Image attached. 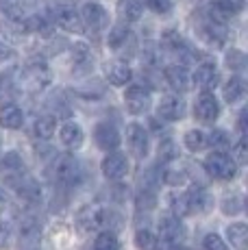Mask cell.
I'll use <instances>...</instances> for the list:
<instances>
[{
  "mask_svg": "<svg viewBox=\"0 0 248 250\" xmlns=\"http://www.w3.org/2000/svg\"><path fill=\"white\" fill-rule=\"evenodd\" d=\"M26 172V166L22 161V157L18 155L16 150H7L0 155V174L4 179H11V176H18V174H24Z\"/></svg>",
  "mask_w": 248,
  "mask_h": 250,
  "instance_id": "d6986e66",
  "label": "cell"
},
{
  "mask_svg": "<svg viewBox=\"0 0 248 250\" xmlns=\"http://www.w3.org/2000/svg\"><path fill=\"white\" fill-rule=\"evenodd\" d=\"M170 207H172L174 211V218H183V215H189V205H187V196L183 194H174L172 198H170Z\"/></svg>",
  "mask_w": 248,
  "mask_h": 250,
  "instance_id": "8d00e7d4",
  "label": "cell"
},
{
  "mask_svg": "<svg viewBox=\"0 0 248 250\" xmlns=\"http://www.w3.org/2000/svg\"><path fill=\"white\" fill-rule=\"evenodd\" d=\"M7 205V194H4V189L0 187V207H4Z\"/></svg>",
  "mask_w": 248,
  "mask_h": 250,
  "instance_id": "c3c4849f",
  "label": "cell"
},
{
  "mask_svg": "<svg viewBox=\"0 0 248 250\" xmlns=\"http://www.w3.org/2000/svg\"><path fill=\"white\" fill-rule=\"evenodd\" d=\"M59 139H61V144H63L65 148L76 150V148L83 146L85 133H83V128H81L76 122H65L63 126H61V131H59Z\"/></svg>",
  "mask_w": 248,
  "mask_h": 250,
  "instance_id": "cb8c5ba5",
  "label": "cell"
},
{
  "mask_svg": "<svg viewBox=\"0 0 248 250\" xmlns=\"http://www.w3.org/2000/svg\"><path fill=\"white\" fill-rule=\"evenodd\" d=\"M128 37H131V31H128V26L126 24H116V26L109 31V35H107V44L109 48H113V50H120V48L128 42Z\"/></svg>",
  "mask_w": 248,
  "mask_h": 250,
  "instance_id": "83f0119b",
  "label": "cell"
},
{
  "mask_svg": "<svg viewBox=\"0 0 248 250\" xmlns=\"http://www.w3.org/2000/svg\"><path fill=\"white\" fill-rule=\"evenodd\" d=\"M135 244L140 250H161V242L155 233H150L148 229H140L135 233Z\"/></svg>",
  "mask_w": 248,
  "mask_h": 250,
  "instance_id": "f546056e",
  "label": "cell"
},
{
  "mask_svg": "<svg viewBox=\"0 0 248 250\" xmlns=\"http://www.w3.org/2000/svg\"><path fill=\"white\" fill-rule=\"evenodd\" d=\"M124 103H126L128 111L140 115L150 109V91L144 85H131L126 89V94H124Z\"/></svg>",
  "mask_w": 248,
  "mask_h": 250,
  "instance_id": "7c38bea8",
  "label": "cell"
},
{
  "mask_svg": "<svg viewBox=\"0 0 248 250\" xmlns=\"http://www.w3.org/2000/svg\"><path fill=\"white\" fill-rule=\"evenodd\" d=\"M94 139H96L98 146L107 152H113L118 146H120V133H118V128L109 122H100L98 126L94 128Z\"/></svg>",
  "mask_w": 248,
  "mask_h": 250,
  "instance_id": "2e32d148",
  "label": "cell"
},
{
  "mask_svg": "<svg viewBox=\"0 0 248 250\" xmlns=\"http://www.w3.org/2000/svg\"><path fill=\"white\" fill-rule=\"evenodd\" d=\"M227 237H228V242H231V246H233V248L244 250L246 239H248V227H246L244 222H235V224H231V227L227 229Z\"/></svg>",
  "mask_w": 248,
  "mask_h": 250,
  "instance_id": "4316f807",
  "label": "cell"
},
{
  "mask_svg": "<svg viewBox=\"0 0 248 250\" xmlns=\"http://www.w3.org/2000/svg\"><path fill=\"white\" fill-rule=\"evenodd\" d=\"M244 94H246V85L240 76H231V79L224 83V100H227L228 104L240 103V100L244 98Z\"/></svg>",
  "mask_w": 248,
  "mask_h": 250,
  "instance_id": "484cf974",
  "label": "cell"
},
{
  "mask_svg": "<svg viewBox=\"0 0 248 250\" xmlns=\"http://www.w3.org/2000/svg\"><path fill=\"white\" fill-rule=\"evenodd\" d=\"M48 109L52 111L50 118H68L70 115V107L65 104V100H61V98H52L48 103Z\"/></svg>",
  "mask_w": 248,
  "mask_h": 250,
  "instance_id": "60d3db41",
  "label": "cell"
},
{
  "mask_svg": "<svg viewBox=\"0 0 248 250\" xmlns=\"http://www.w3.org/2000/svg\"><path fill=\"white\" fill-rule=\"evenodd\" d=\"M126 142H128V148L131 152L137 157V159H144L150 150V135L142 124H128L126 126Z\"/></svg>",
  "mask_w": 248,
  "mask_h": 250,
  "instance_id": "9c48e42d",
  "label": "cell"
},
{
  "mask_svg": "<svg viewBox=\"0 0 248 250\" xmlns=\"http://www.w3.org/2000/svg\"><path fill=\"white\" fill-rule=\"evenodd\" d=\"M52 18H55L57 26L61 31H68V33H83V22H81L79 11L68 2H61L52 9Z\"/></svg>",
  "mask_w": 248,
  "mask_h": 250,
  "instance_id": "52a82bcc",
  "label": "cell"
},
{
  "mask_svg": "<svg viewBox=\"0 0 248 250\" xmlns=\"http://www.w3.org/2000/svg\"><path fill=\"white\" fill-rule=\"evenodd\" d=\"M137 209H146V211H150L152 207H155L157 203V196H155V191L152 189H140V194H137Z\"/></svg>",
  "mask_w": 248,
  "mask_h": 250,
  "instance_id": "f35d334b",
  "label": "cell"
},
{
  "mask_svg": "<svg viewBox=\"0 0 248 250\" xmlns=\"http://www.w3.org/2000/svg\"><path fill=\"white\" fill-rule=\"evenodd\" d=\"M94 250H120V242H118L116 233H109V230L98 233L96 242H94Z\"/></svg>",
  "mask_w": 248,
  "mask_h": 250,
  "instance_id": "e575fe53",
  "label": "cell"
},
{
  "mask_svg": "<svg viewBox=\"0 0 248 250\" xmlns=\"http://www.w3.org/2000/svg\"><path fill=\"white\" fill-rule=\"evenodd\" d=\"M9 187H13L16 189V194L20 196V198L28 200V203H37V200L41 198V187L37 185V181L33 179V176H28L26 172L24 174H18V176H11V179H4Z\"/></svg>",
  "mask_w": 248,
  "mask_h": 250,
  "instance_id": "ba28073f",
  "label": "cell"
},
{
  "mask_svg": "<svg viewBox=\"0 0 248 250\" xmlns=\"http://www.w3.org/2000/svg\"><path fill=\"white\" fill-rule=\"evenodd\" d=\"M100 170H103L104 179L122 181L124 176L128 174V159H126V155H122V152H109V155L103 159Z\"/></svg>",
  "mask_w": 248,
  "mask_h": 250,
  "instance_id": "30bf717a",
  "label": "cell"
},
{
  "mask_svg": "<svg viewBox=\"0 0 248 250\" xmlns=\"http://www.w3.org/2000/svg\"><path fill=\"white\" fill-rule=\"evenodd\" d=\"M185 146L192 152H198L203 148H207V133L198 131V128H192V131L185 133Z\"/></svg>",
  "mask_w": 248,
  "mask_h": 250,
  "instance_id": "d6a6232c",
  "label": "cell"
},
{
  "mask_svg": "<svg viewBox=\"0 0 248 250\" xmlns=\"http://www.w3.org/2000/svg\"><path fill=\"white\" fill-rule=\"evenodd\" d=\"M104 74H107L109 83L116 85V87H124V85L131 83V79H133L131 65L124 63V61H111V63H107Z\"/></svg>",
  "mask_w": 248,
  "mask_h": 250,
  "instance_id": "ffe728a7",
  "label": "cell"
},
{
  "mask_svg": "<svg viewBox=\"0 0 248 250\" xmlns=\"http://www.w3.org/2000/svg\"><path fill=\"white\" fill-rule=\"evenodd\" d=\"M13 57V48L7 44V42H2L0 40V61H7V59H11Z\"/></svg>",
  "mask_w": 248,
  "mask_h": 250,
  "instance_id": "bcb514c9",
  "label": "cell"
},
{
  "mask_svg": "<svg viewBox=\"0 0 248 250\" xmlns=\"http://www.w3.org/2000/svg\"><path fill=\"white\" fill-rule=\"evenodd\" d=\"M55 128H57V122L55 118H50V115H41V118L35 120V124H33V133H35L37 139H50L55 135Z\"/></svg>",
  "mask_w": 248,
  "mask_h": 250,
  "instance_id": "f1b7e54d",
  "label": "cell"
},
{
  "mask_svg": "<svg viewBox=\"0 0 248 250\" xmlns=\"http://www.w3.org/2000/svg\"><path fill=\"white\" fill-rule=\"evenodd\" d=\"M187 196V205H189V213H207L213 207V196L205 189L203 185H194L185 191Z\"/></svg>",
  "mask_w": 248,
  "mask_h": 250,
  "instance_id": "9a60e30c",
  "label": "cell"
},
{
  "mask_svg": "<svg viewBox=\"0 0 248 250\" xmlns=\"http://www.w3.org/2000/svg\"><path fill=\"white\" fill-rule=\"evenodd\" d=\"M203 250H228V246L218 233H209L203 239Z\"/></svg>",
  "mask_w": 248,
  "mask_h": 250,
  "instance_id": "ab89813d",
  "label": "cell"
},
{
  "mask_svg": "<svg viewBox=\"0 0 248 250\" xmlns=\"http://www.w3.org/2000/svg\"><path fill=\"white\" fill-rule=\"evenodd\" d=\"M11 94H37L50 83V70L44 63H28L26 68L9 72Z\"/></svg>",
  "mask_w": 248,
  "mask_h": 250,
  "instance_id": "6da1fadb",
  "label": "cell"
},
{
  "mask_svg": "<svg viewBox=\"0 0 248 250\" xmlns=\"http://www.w3.org/2000/svg\"><path fill=\"white\" fill-rule=\"evenodd\" d=\"M148 7L157 13H170L172 11V0H148Z\"/></svg>",
  "mask_w": 248,
  "mask_h": 250,
  "instance_id": "ee69618b",
  "label": "cell"
},
{
  "mask_svg": "<svg viewBox=\"0 0 248 250\" xmlns=\"http://www.w3.org/2000/svg\"><path fill=\"white\" fill-rule=\"evenodd\" d=\"M159 242H165V244H181L185 239V227L183 222H181L179 218H174V215H168V218H161L159 222Z\"/></svg>",
  "mask_w": 248,
  "mask_h": 250,
  "instance_id": "4fadbf2b",
  "label": "cell"
},
{
  "mask_svg": "<svg viewBox=\"0 0 248 250\" xmlns=\"http://www.w3.org/2000/svg\"><path fill=\"white\" fill-rule=\"evenodd\" d=\"M244 211V198L240 194H233V196H227L222 200V213L224 215H237Z\"/></svg>",
  "mask_w": 248,
  "mask_h": 250,
  "instance_id": "d590c367",
  "label": "cell"
},
{
  "mask_svg": "<svg viewBox=\"0 0 248 250\" xmlns=\"http://www.w3.org/2000/svg\"><path fill=\"white\" fill-rule=\"evenodd\" d=\"M0 11L4 13V16L9 18L11 22H22L24 20V11H22V4L20 0H0Z\"/></svg>",
  "mask_w": 248,
  "mask_h": 250,
  "instance_id": "4dcf8cb0",
  "label": "cell"
},
{
  "mask_svg": "<svg viewBox=\"0 0 248 250\" xmlns=\"http://www.w3.org/2000/svg\"><path fill=\"white\" fill-rule=\"evenodd\" d=\"M157 115L165 122H176V120L185 118V100H181L179 96H164L157 104Z\"/></svg>",
  "mask_w": 248,
  "mask_h": 250,
  "instance_id": "5bb4252c",
  "label": "cell"
},
{
  "mask_svg": "<svg viewBox=\"0 0 248 250\" xmlns=\"http://www.w3.org/2000/svg\"><path fill=\"white\" fill-rule=\"evenodd\" d=\"M122 218L116 213L113 209H109V207H100V205H87L81 209L79 213V227L85 230V233H89V230H109V233H113L111 229L120 227Z\"/></svg>",
  "mask_w": 248,
  "mask_h": 250,
  "instance_id": "7a4b0ae2",
  "label": "cell"
},
{
  "mask_svg": "<svg viewBox=\"0 0 248 250\" xmlns=\"http://www.w3.org/2000/svg\"><path fill=\"white\" fill-rule=\"evenodd\" d=\"M227 63H228V68L231 70H242L246 65V57L242 55L240 50H231L227 55Z\"/></svg>",
  "mask_w": 248,
  "mask_h": 250,
  "instance_id": "7bdbcfd3",
  "label": "cell"
},
{
  "mask_svg": "<svg viewBox=\"0 0 248 250\" xmlns=\"http://www.w3.org/2000/svg\"><path fill=\"white\" fill-rule=\"evenodd\" d=\"M70 48H72V63L76 68L89 70V65H92V52H89V48L85 44H74Z\"/></svg>",
  "mask_w": 248,
  "mask_h": 250,
  "instance_id": "1f68e13d",
  "label": "cell"
},
{
  "mask_svg": "<svg viewBox=\"0 0 248 250\" xmlns=\"http://www.w3.org/2000/svg\"><path fill=\"white\" fill-rule=\"evenodd\" d=\"M237 126H240V133H242V139L246 135V111L240 113V120H237Z\"/></svg>",
  "mask_w": 248,
  "mask_h": 250,
  "instance_id": "7dc6e473",
  "label": "cell"
},
{
  "mask_svg": "<svg viewBox=\"0 0 248 250\" xmlns=\"http://www.w3.org/2000/svg\"><path fill=\"white\" fill-rule=\"evenodd\" d=\"M205 170L209 172V176L218 181H231L237 174V166L227 152H211V155L205 159Z\"/></svg>",
  "mask_w": 248,
  "mask_h": 250,
  "instance_id": "277c9868",
  "label": "cell"
},
{
  "mask_svg": "<svg viewBox=\"0 0 248 250\" xmlns=\"http://www.w3.org/2000/svg\"><path fill=\"white\" fill-rule=\"evenodd\" d=\"M200 35H203V40L209 46H224V42H227V28H224V24H218L207 18L203 22V26H200Z\"/></svg>",
  "mask_w": 248,
  "mask_h": 250,
  "instance_id": "603a6c76",
  "label": "cell"
},
{
  "mask_svg": "<svg viewBox=\"0 0 248 250\" xmlns=\"http://www.w3.org/2000/svg\"><path fill=\"white\" fill-rule=\"evenodd\" d=\"M242 9V0H216V2L209 7V20L224 24L228 18H233L237 11Z\"/></svg>",
  "mask_w": 248,
  "mask_h": 250,
  "instance_id": "ac0fdd59",
  "label": "cell"
},
{
  "mask_svg": "<svg viewBox=\"0 0 248 250\" xmlns=\"http://www.w3.org/2000/svg\"><path fill=\"white\" fill-rule=\"evenodd\" d=\"M233 161H235V166H240V163H246V159H248V152H246V142L244 139H240V142L235 144V146H233V152L231 155Z\"/></svg>",
  "mask_w": 248,
  "mask_h": 250,
  "instance_id": "b9f144b4",
  "label": "cell"
},
{
  "mask_svg": "<svg viewBox=\"0 0 248 250\" xmlns=\"http://www.w3.org/2000/svg\"><path fill=\"white\" fill-rule=\"evenodd\" d=\"M118 13L124 22H137L144 13V0H120L118 2Z\"/></svg>",
  "mask_w": 248,
  "mask_h": 250,
  "instance_id": "d4e9b609",
  "label": "cell"
},
{
  "mask_svg": "<svg viewBox=\"0 0 248 250\" xmlns=\"http://www.w3.org/2000/svg\"><path fill=\"white\" fill-rule=\"evenodd\" d=\"M192 81L203 91H207V94H213V89L218 87V81H220L216 61L209 59V57H200V59L196 61V70H194Z\"/></svg>",
  "mask_w": 248,
  "mask_h": 250,
  "instance_id": "5b68a950",
  "label": "cell"
},
{
  "mask_svg": "<svg viewBox=\"0 0 248 250\" xmlns=\"http://www.w3.org/2000/svg\"><path fill=\"white\" fill-rule=\"evenodd\" d=\"M161 181H164L165 185L179 187V185H183V183L187 181V172L181 170V167H165V170L161 172Z\"/></svg>",
  "mask_w": 248,
  "mask_h": 250,
  "instance_id": "836d02e7",
  "label": "cell"
},
{
  "mask_svg": "<svg viewBox=\"0 0 248 250\" xmlns=\"http://www.w3.org/2000/svg\"><path fill=\"white\" fill-rule=\"evenodd\" d=\"M164 74H165V83L174 91H187L192 87V76H189L185 65H181V63L168 65V68L164 70Z\"/></svg>",
  "mask_w": 248,
  "mask_h": 250,
  "instance_id": "e0dca14e",
  "label": "cell"
},
{
  "mask_svg": "<svg viewBox=\"0 0 248 250\" xmlns=\"http://www.w3.org/2000/svg\"><path fill=\"white\" fill-rule=\"evenodd\" d=\"M20 242L26 244V246H33V244L40 242L41 237V224L35 215H24L20 220Z\"/></svg>",
  "mask_w": 248,
  "mask_h": 250,
  "instance_id": "44dd1931",
  "label": "cell"
},
{
  "mask_svg": "<svg viewBox=\"0 0 248 250\" xmlns=\"http://www.w3.org/2000/svg\"><path fill=\"white\" fill-rule=\"evenodd\" d=\"M172 250H189V248L183 246V244H176V246H172Z\"/></svg>",
  "mask_w": 248,
  "mask_h": 250,
  "instance_id": "681fc988",
  "label": "cell"
},
{
  "mask_svg": "<svg viewBox=\"0 0 248 250\" xmlns=\"http://www.w3.org/2000/svg\"><path fill=\"white\" fill-rule=\"evenodd\" d=\"M79 16L81 22H83V28H87L89 33L104 31L109 24V13L100 2H85L83 9L79 11Z\"/></svg>",
  "mask_w": 248,
  "mask_h": 250,
  "instance_id": "8992f818",
  "label": "cell"
},
{
  "mask_svg": "<svg viewBox=\"0 0 248 250\" xmlns=\"http://www.w3.org/2000/svg\"><path fill=\"white\" fill-rule=\"evenodd\" d=\"M194 115H196L203 124H213L216 122V118L220 115V104H218L216 96L203 91V94L198 96L196 104H194Z\"/></svg>",
  "mask_w": 248,
  "mask_h": 250,
  "instance_id": "8fae6325",
  "label": "cell"
},
{
  "mask_svg": "<svg viewBox=\"0 0 248 250\" xmlns=\"http://www.w3.org/2000/svg\"><path fill=\"white\" fill-rule=\"evenodd\" d=\"M24 124V113L18 104L13 103H7L0 107V126L2 128H9V131H16Z\"/></svg>",
  "mask_w": 248,
  "mask_h": 250,
  "instance_id": "7402d4cb",
  "label": "cell"
},
{
  "mask_svg": "<svg viewBox=\"0 0 248 250\" xmlns=\"http://www.w3.org/2000/svg\"><path fill=\"white\" fill-rule=\"evenodd\" d=\"M9 239H11V229H9V224L0 222V250L9 246Z\"/></svg>",
  "mask_w": 248,
  "mask_h": 250,
  "instance_id": "f6af8a7d",
  "label": "cell"
},
{
  "mask_svg": "<svg viewBox=\"0 0 248 250\" xmlns=\"http://www.w3.org/2000/svg\"><path fill=\"white\" fill-rule=\"evenodd\" d=\"M50 172L55 176V181L65 187H76L83 181V166H81L74 155H68V152L65 155H57L52 159Z\"/></svg>",
  "mask_w": 248,
  "mask_h": 250,
  "instance_id": "3957f363",
  "label": "cell"
},
{
  "mask_svg": "<svg viewBox=\"0 0 248 250\" xmlns=\"http://www.w3.org/2000/svg\"><path fill=\"white\" fill-rule=\"evenodd\" d=\"M228 144H231L228 133L222 131V128H216V131H211L207 135V146H211V148H227Z\"/></svg>",
  "mask_w": 248,
  "mask_h": 250,
  "instance_id": "74e56055",
  "label": "cell"
}]
</instances>
